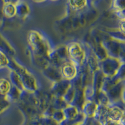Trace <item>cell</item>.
Segmentation results:
<instances>
[{
  "instance_id": "cell-2",
  "label": "cell",
  "mask_w": 125,
  "mask_h": 125,
  "mask_svg": "<svg viewBox=\"0 0 125 125\" xmlns=\"http://www.w3.org/2000/svg\"><path fill=\"white\" fill-rule=\"evenodd\" d=\"M61 75L66 80H71L76 76L77 69L75 64L72 62H67L62 65L61 69Z\"/></svg>"
},
{
  "instance_id": "cell-11",
  "label": "cell",
  "mask_w": 125,
  "mask_h": 125,
  "mask_svg": "<svg viewBox=\"0 0 125 125\" xmlns=\"http://www.w3.org/2000/svg\"><path fill=\"white\" fill-rule=\"evenodd\" d=\"M3 6V1H0V20L3 17V13H2V8Z\"/></svg>"
},
{
  "instance_id": "cell-10",
  "label": "cell",
  "mask_w": 125,
  "mask_h": 125,
  "mask_svg": "<svg viewBox=\"0 0 125 125\" xmlns=\"http://www.w3.org/2000/svg\"><path fill=\"white\" fill-rule=\"evenodd\" d=\"M121 101L123 103L124 106L125 107V79L123 80V88H122V91H121Z\"/></svg>"
},
{
  "instance_id": "cell-1",
  "label": "cell",
  "mask_w": 125,
  "mask_h": 125,
  "mask_svg": "<svg viewBox=\"0 0 125 125\" xmlns=\"http://www.w3.org/2000/svg\"><path fill=\"white\" fill-rule=\"evenodd\" d=\"M68 53L74 64H80L84 60V51L78 43H72L68 48Z\"/></svg>"
},
{
  "instance_id": "cell-9",
  "label": "cell",
  "mask_w": 125,
  "mask_h": 125,
  "mask_svg": "<svg viewBox=\"0 0 125 125\" xmlns=\"http://www.w3.org/2000/svg\"><path fill=\"white\" fill-rule=\"evenodd\" d=\"M23 125H41L40 119H29Z\"/></svg>"
},
{
  "instance_id": "cell-3",
  "label": "cell",
  "mask_w": 125,
  "mask_h": 125,
  "mask_svg": "<svg viewBox=\"0 0 125 125\" xmlns=\"http://www.w3.org/2000/svg\"><path fill=\"white\" fill-rule=\"evenodd\" d=\"M3 15L7 18H12L17 13V8L16 4L10 1H3L2 8Z\"/></svg>"
},
{
  "instance_id": "cell-7",
  "label": "cell",
  "mask_w": 125,
  "mask_h": 125,
  "mask_svg": "<svg viewBox=\"0 0 125 125\" xmlns=\"http://www.w3.org/2000/svg\"><path fill=\"white\" fill-rule=\"evenodd\" d=\"M10 104V101L6 98H0V114L2 113L4 111L9 107Z\"/></svg>"
},
{
  "instance_id": "cell-4",
  "label": "cell",
  "mask_w": 125,
  "mask_h": 125,
  "mask_svg": "<svg viewBox=\"0 0 125 125\" xmlns=\"http://www.w3.org/2000/svg\"><path fill=\"white\" fill-rule=\"evenodd\" d=\"M12 88L11 83L9 80L0 79V98H6Z\"/></svg>"
},
{
  "instance_id": "cell-6",
  "label": "cell",
  "mask_w": 125,
  "mask_h": 125,
  "mask_svg": "<svg viewBox=\"0 0 125 125\" xmlns=\"http://www.w3.org/2000/svg\"><path fill=\"white\" fill-rule=\"evenodd\" d=\"M10 64L8 58L3 51H0V68L8 66Z\"/></svg>"
},
{
  "instance_id": "cell-8",
  "label": "cell",
  "mask_w": 125,
  "mask_h": 125,
  "mask_svg": "<svg viewBox=\"0 0 125 125\" xmlns=\"http://www.w3.org/2000/svg\"><path fill=\"white\" fill-rule=\"evenodd\" d=\"M84 125H103L102 123L97 120L95 118H89L88 120L85 119L84 121Z\"/></svg>"
},
{
  "instance_id": "cell-5",
  "label": "cell",
  "mask_w": 125,
  "mask_h": 125,
  "mask_svg": "<svg viewBox=\"0 0 125 125\" xmlns=\"http://www.w3.org/2000/svg\"><path fill=\"white\" fill-rule=\"evenodd\" d=\"M88 2L85 1H70L69 3L70 4V6L71 7L73 10L74 11H78L81 10L83 8L86 6Z\"/></svg>"
}]
</instances>
